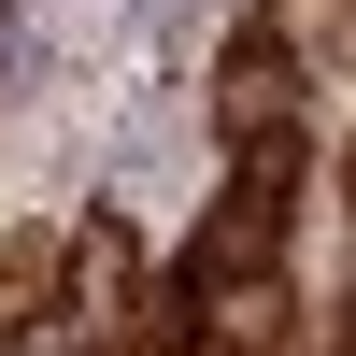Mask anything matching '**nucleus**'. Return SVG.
I'll return each mask as SVG.
<instances>
[{"label": "nucleus", "mask_w": 356, "mask_h": 356, "mask_svg": "<svg viewBox=\"0 0 356 356\" xmlns=\"http://www.w3.org/2000/svg\"><path fill=\"white\" fill-rule=\"evenodd\" d=\"M285 114H300V57H285L271 29H243V43H228V72H214V129L257 143V129H285Z\"/></svg>", "instance_id": "nucleus-1"}, {"label": "nucleus", "mask_w": 356, "mask_h": 356, "mask_svg": "<svg viewBox=\"0 0 356 356\" xmlns=\"http://www.w3.org/2000/svg\"><path fill=\"white\" fill-rule=\"evenodd\" d=\"M342 171H356V157H342Z\"/></svg>", "instance_id": "nucleus-2"}]
</instances>
